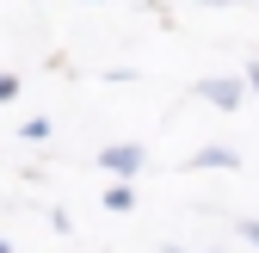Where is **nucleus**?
Here are the masks:
<instances>
[{
	"label": "nucleus",
	"mask_w": 259,
	"mask_h": 253,
	"mask_svg": "<svg viewBox=\"0 0 259 253\" xmlns=\"http://www.w3.org/2000/svg\"><path fill=\"white\" fill-rule=\"evenodd\" d=\"M142 161H148V148H142V142H105V148H99V167L117 173V185H123V179H136Z\"/></svg>",
	"instance_id": "f257e3e1"
},
{
	"label": "nucleus",
	"mask_w": 259,
	"mask_h": 253,
	"mask_svg": "<svg viewBox=\"0 0 259 253\" xmlns=\"http://www.w3.org/2000/svg\"><path fill=\"white\" fill-rule=\"evenodd\" d=\"M247 93H253V87H247V74H241V80H235V74H210V80H198V99H210L216 111H235Z\"/></svg>",
	"instance_id": "f03ea898"
},
{
	"label": "nucleus",
	"mask_w": 259,
	"mask_h": 253,
	"mask_svg": "<svg viewBox=\"0 0 259 253\" xmlns=\"http://www.w3.org/2000/svg\"><path fill=\"white\" fill-rule=\"evenodd\" d=\"M191 167H229V173H235V167H241V154H235V148H222V142H204L198 154H191Z\"/></svg>",
	"instance_id": "7ed1b4c3"
},
{
	"label": "nucleus",
	"mask_w": 259,
	"mask_h": 253,
	"mask_svg": "<svg viewBox=\"0 0 259 253\" xmlns=\"http://www.w3.org/2000/svg\"><path fill=\"white\" fill-rule=\"evenodd\" d=\"M105 210H136V185H105Z\"/></svg>",
	"instance_id": "20e7f679"
},
{
	"label": "nucleus",
	"mask_w": 259,
	"mask_h": 253,
	"mask_svg": "<svg viewBox=\"0 0 259 253\" xmlns=\"http://www.w3.org/2000/svg\"><path fill=\"white\" fill-rule=\"evenodd\" d=\"M19 136H25V142H50L56 130H50V117H25V123H19Z\"/></svg>",
	"instance_id": "39448f33"
},
{
	"label": "nucleus",
	"mask_w": 259,
	"mask_h": 253,
	"mask_svg": "<svg viewBox=\"0 0 259 253\" xmlns=\"http://www.w3.org/2000/svg\"><path fill=\"white\" fill-rule=\"evenodd\" d=\"M7 99H19V80H13L7 68H0V105H7Z\"/></svg>",
	"instance_id": "423d86ee"
},
{
	"label": "nucleus",
	"mask_w": 259,
	"mask_h": 253,
	"mask_svg": "<svg viewBox=\"0 0 259 253\" xmlns=\"http://www.w3.org/2000/svg\"><path fill=\"white\" fill-rule=\"evenodd\" d=\"M235 229H241V235H247V241L259 247V223H235Z\"/></svg>",
	"instance_id": "0eeeda50"
},
{
	"label": "nucleus",
	"mask_w": 259,
	"mask_h": 253,
	"mask_svg": "<svg viewBox=\"0 0 259 253\" xmlns=\"http://www.w3.org/2000/svg\"><path fill=\"white\" fill-rule=\"evenodd\" d=\"M247 87H253V93H259V62H253V68H247Z\"/></svg>",
	"instance_id": "6e6552de"
},
{
	"label": "nucleus",
	"mask_w": 259,
	"mask_h": 253,
	"mask_svg": "<svg viewBox=\"0 0 259 253\" xmlns=\"http://www.w3.org/2000/svg\"><path fill=\"white\" fill-rule=\"evenodd\" d=\"M167 253H198V247H179V241H173V247H167ZM204 253H210V247H204Z\"/></svg>",
	"instance_id": "1a4fd4ad"
},
{
	"label": "nucleus",
	"mask_w": 259,
	"mask_h": 253,
	"mask_svg": "<svg viewBox=\"0 0 259 253\" xmlns=\"http://www.w3.org/2000/svg\"><path fill=\"white\" fill-rule=\"evenodd\" d=\"M204 7H235V0H204Z\"/></svg>",
	"instance_id": "9d476101"
},
{
	"label": "nucleus",
	"mask_w": 259,
	"mask_h": 253,
	"mask_svg": "<svg viewBox=\"0 0 259 253\" xmlns=\"http://www.w3.org/2000/svg\"><path fill=\"white\" fill-rule=\"evenodd\" d=\"M0 253H7V241H0Z\"/></svg>",
	"instance_id": "9b49d317"
},
{
	"label": "nucleus",
	"mask_w": 259,
	"mask_h": 253,
	"mask_svg": "<svg viewBox=\"0 0 259 253\" xmlns=\"http://www.w3.org/2000/svg\"><path fill=\"white\" fill-rule=\"evenodd\" d=\"M93 7H99V0H93Z\"/></svg>",
	"instance_id": "f8f14e48"
}]
</instances>
